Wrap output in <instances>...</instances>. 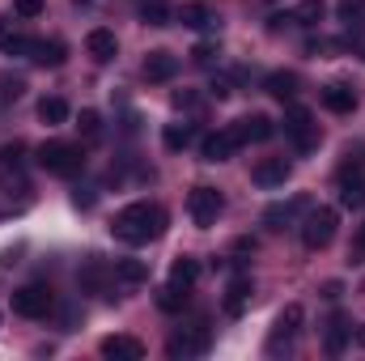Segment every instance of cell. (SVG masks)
Wrapping results in <instances>:
<instances>
[{"label":"cell","instance_id":"1","mask_svg":"<svg viewBox=\"0 0 365 361\" xmlns=\"http://www.w3.org/2000/svg\"><path fill=\"white\" fill-rule=\"evenodd\" d=\"M110 234H115L119 243H128V247L153 243V238L166 234V208H162V204H145V200H140V204H128V208L115 213Z\"/></svg>","mask_w":365,"mask_h":361},{"label":"cell","instance_id":"2","mask_svg":"<svg viewBox=\"0 0 365 361\" xmlns=\"http://www.w3.org/2000/svg\"><path fill=\"white\" fill-rule=\"evenodd\" d=\"M34 158H38V166L47 175H60V179H73V175L86 171V149L68 145V141H47V145H38Z\"/></svg>","mask_w":365,"mask_h":361},{"label":"cell","instance_id":"3","mask_svg":"<svg viewBox=\"0 0 365 361\" xmlns=\"http://www.w3.org/2000/svg\"><path fill=\"white\" fill-rule=\"evenodd\" d=\"M336 225H340V213H336V208H327V204L310 208L306 221H302V247H306V251H323V247H331Z\"/></svg>","mask_w":365,"mask_h":361},{"label":"cell","instance_id":"4","mask_svg":"<svg viewBox=\"0 0 365 361\" xmlns=\"http://www.w3.org/2000/svg\"><path fill=\"white\" fill-rule=\"evenodd\" d=\"M51 310H56V293L47 285H26L13 293V315L21 319H47Z\"/></svg>","mask_w":365,"mask_h":361},{"label":"cell","instance_id":"5","mask_svg":"<svg viewBox=\"0 0 365 361\" xmlns=\"http://www.w3.org/2000/svg\"><path fill=\"white\" fill-rule=\"evenodd\" d=\"M221 208H225V200H221L217 187H191V195H187V213H191V221H195L200 230L217 225Z\"/></svg>","mask_w":365,"mask_h":361},{"label":"cell","instance_id":"6","mask_svg":"<svg viewBox=\"0 0 365 361\" xmlns=\"http://www.w3.org/2000/svg\"><path fill=\"white\" fill-rule=\"evenodd\" d=\"M302 323H306V310H302V302H289V306L276 315V327H272V340H268V353H280V349H289V345L297 340Z\"/></svg>","mask_w":365,"mask_h":361},{"label":"cell","instance_id":"7","mask_svg":"<svg viewBox=\"0 0 365 361\" xmlns=\"http://www.w3.org/2000/svg\"><path fill=\"white\" fill-rule=\"evenodd\" d=\"M284 132L293 136V145H297L302 153H310V149L319 145V128H314V119H310L306 106H289V111H284Z\"/></svg>","mask_w":365,"mask_h":361},{"label":"cell","instance_id":"8","mask_svg":"<svg viewBox=\"0 0 365 361\" xmlns=\"http://www.w3.org/2000/svg\"><path fill=\"white\" fill-rule=\"evenodd\" d=\"M238 145H247V141H242V132H238V128L230 123V128H221V132H212V136H204V145H200V153H204V162H230Z\"/></svg>","mask_w":365,"mask_h":361},{"label":"cell","instance_id":"9","mask_svg":"<svg viewBox=\"0 0 365 361\" xmlns=\"http://www.w3.org/2000/svg\"><path fill=\"white\" fill-rule=\"evenodd\" d=\"M166 353H170V357H200V353H208V327H204V323H195L191 332L170 336Z\"/></svg>","mask_w":365,"mask_h":361},{"label":"cell","instance_id":"10","mask_svg":"<svg viewBox=\"0 0 365 361\" xmlns=\"http://www.w3.org/2000/svg\"><path fill=\"white\" fill-rule=\"evenodd\" d=\"M340 204L361 208L365 204V171L361 166H340Z\"/></svg>","mask_w":365,"mask_h":361},{"label":"cell","instance_id":"11","mask_svg":"<svg viewBox=\"0 0 365 361\" xmlns=\"http://www.w3.org/2000/svg\"><path fill=\"white\" fill-rule=\"evenodd\" d=\"M98 353L110 361H140L145 357V345L136 340V336H106L102 345H98Z\"/></svg>","mask_w":365,"mask_h":361},{"label":"cell","instance_id":"12","mask_svg":"<svg viewBox=\"0 0 365 361\" xmlns=\"http://www.w3.org/2000/svg\"><path fill=\"white\" fill-rule=\"evenodd\" d=\"M106 280H110V268H106L98 255H90V260L81 264V272H77L81 293H106Z\"/></svg>","mask_w":365,"mask_h":361},{"label":"cell","instance_id":"13","mask_svg":"<svg viewBox=\"0 0 365 361\" xmlns=\"http://www.w3.org/2000/svg\"><path fill=\"white\" fill-rule=\"evenodd\" d=\"M179 73V56L170 51H149L145 56V81H170Z\"/></svg>","mask_w":365,"mask_h":361},{"label":"cell","instance_id":"14","mask_svg":"<svg viewBox=\"0 0 365 361\" xmlns=\"http://www.w3.org/2000/svg\"><path fill=\"white\" fill-rule=\"evenodd\" d=\"M86 51H90L93 64H110V60L119 56V43H115V34H110V30H90Z\"/></svg>","mask_w":365,"mask_h":361},{"label":"cell","instance_id":"15","mask_svg":"<svg viewBox=\"0 0 365 361\" xmlns=\"http://www.w3.org/2000/svg\"><path fill=\"white\" fill-rule=\"evenodd\" d=\"M251 293H255L251 276H234V280H230V289H225V315H234V319H238V315L247 310Z\"/></svg>","mask_w":365,"mask_h":361},{"label":"cell","instance_id":"16","mask_svg":"<svg viewBox=\"0 0 365 361\" xmlns=\"http://www.w3.org/2000/svg\"><path fill=\"white\" fill-rule=\"evenodd\" d=\"M323 106L331 111V115H353L357 111V93L349 90V86H323Z\"/></svg>","mask_w":365,"mask_h":361},{"label":"cell","instance_id":"17","mask_svg":"<svg viewBox=\"0 0 365 361\" xmlns=\"http://www.w3.org/2000/svg\"><path fill=\"white\" fill-rule=\"evenodd\" d=\"M251 179L259 183V187H284V179H289V162H284V158H264V162L251 171Z\"/></svg>","mask_w":365,"mask_h":361},{"label":"cell","instance_id":"18","mask_svg":"<svg viewBox=\"0 0 365 361\" xmlns=\"http://www.w3.org/2000/svg\"><path fill=\"white\" fill-rule=\"evenodd\" d=\"M64 56H68V47L60 43V39H34V51H30V60L34 64H43V68H60L64 64Z\"/></svg>","mask_w":365,"mask_h":361},{"label":"cell","instance_id":"19","mask_svg":"<svg viewBox=\"0 0 365 361\" xmlns=\"http://www.w3.org/2000/svg\"><path fill=\"white\" fill-rule=\"evenodd\" d=\"M302 208H306V195H293L289 204H272V208L264 213V221H268L272 230H284V225H289V221H293V217H297Z\"/></svg>","mask_w":365,"mask_h":361},{"label":"cell","instance_id":"20","mask_svg":"<svg viewBox=\"0 0 365 361\" xmlns=\"http://www.w3.org/2000/svg\"><path fill=\"white\" fill-rule=\"evenodd\" d=\"M234 128L242 132V141H268V136L276 132V123L268 119V115H247V119H238Z\"/></svg>","mask_w":365,"mask_h":361},{"label":"cell","instance_id":"21","mask_svg":"<svg viewBox=\"0 0 365 361\" xmlns=\"http://www.w3.org/2000/svg\"><path fill=\"white\" fill-rule=\"evenodd\" d=\"M38 119H43L47 128L68 123V102H64V98H56V93H51V98H43V102H38Z\"/></svg>","mask_w":365,"mask_h":361},{"label":"cell","instance_id":"22","mask_svg":"<svg viewBox=\"0 0 365 361\" xmlns=\"http://www.w3.org/2000/svg\"><path fill=\"white\" fill-rule=\"evenodd\" d=\"M349 336H353L349 319H344V315H336V319L327 323V353H331V357H340V353H344V345H349Z\"/></svg>","mask_w":365,"mask_h":361},{"label":"cell","instance_id":"23","mask_svg":"<svg viewBox=\"0 0 365 361\" xmlns=\"http://www.w3.org/2000/svg\"><path fill=\"white\" fill-rule=\"evenodd\" d=\"M327 17V0H302L297 9H293V21L297 26H319Z\"/></svg>","mask_w":365,"mask_h":361},{"label":"cell","instance_id":"24","mask_svg":"<svg viewBox=\"0 0 365 361\" xmlns=\"http://www.w3.org/2000/svg\"><path fill=\"white\" fill-rule=\"evenodd\" d=\"M170 280H175V285H187V289H191V285L200 280V260H191V255H179V260L170 264Z\"/></svg>","mask_w":365,"mask_h":361},{"label":"cell","instance_id":"25","mask_svg":"<svg viewBox=\"0 0 365 361\" xmlns=\"http://www.w3.org/2000/svg\"><path fill=\"white\" fill-rule=\"evenodd\" d=\"M179 21H182V26H191V30H204V26H212V9H208V4H200V0H195V4H182Z\"/></svg>","mask_w":365,"mask_h":361},{"label":"cell","instance_id":"26","mask_svg":"<svg viewBox=\"0 0 365 361\" xmlns=\"http://www.w3.org/2000/svg\"><path fill=\"white\" fill-rule=\"evenodd\" d=\"M158 306H162L166 315H179L182 306H187V285H175V280H170V285L158 293Z\"/></svg>","mask_w":365,"mask_h":361},{"label":"cell","instance_id":"27","mask_svg":"<svg viewBox=\"0 0 365 361\" xmlns=\"http://www.w3.org/2000/svg\"><path fill=\"white\" fill-rule=\"evenodd\" d=\"M264 90L272 93V98H280V102H289V98L297 93V77H293V73H272V77L264 81Z\"/></svg>","mask_w":365,"mask_h":361},{"label":"cell","instance_id":"28","mask_svg":"<svg viewBox=\"0 0 365 361\" xmlns=\"http://www.w3.org/2000/svg\"><path fill=\"white\" fill-rule=\"evenodd\" d=\"M162 145H166L170 153L187 149V145H191V128H187V123H166V128H162Z\"/></svg>","mask_w":365,"mask_h":361},{"label":"cell","instance_id":"29","mask_svg":"<svg viewBox=\"0 0 365 361\" xmlns=\"http://www.w3.org/2000/svg\"><path fill=\"white\" fill-rule=\"evenodd\" d=\"M115 276H119L123 285H140V280H149V264H140V260H119V264H115Z\"/></svg>","mask_w":365,"mask_h":361},{"label":"cell","instance_id":"30","mask_svg":"<svg viewBox=\"0 0 365 361\" xmlns=\"http://www.w3.org/2000/svg\"><path fill=\"white\" fill-rule=\"evenodd\" d=\"M140 17H145L149 26H166L175 13H170V4H166V0H145V4H140Z\"/></svg>","mask_w":365,"mask_h":361},{"label":"cell","instance_id":"31","mask_svg":"<svg viewBox=\"0 0 365 361\" xmlns=\"http://www.w3.org/2000/svg\"><path fill=\"white\" fill-rule=\"evenodd\" d=\"M0 47H4L9 56H30V51H34V39H26V34H4Z\"/></svg>","mask_w":365,"mask_h":361},{"label":"cell","instance_id":"32","mask_svg":"<svg viewBox=\"0 0 365 361\" xmlns=\"http://www.w3.org/2000/svg\"><path fill=\"white\" fill-rule=\"evenodd\" d=\"M77 128H81V136H86V141H98V136H102V119H98V111H81Z\"/></svg>","mask_w":365,"mask_h":361},{"label":"cell","instance_id":"33","mask_svg":"<svg viewBox=\"0 0 365 361\" xmlns=\"http://www.w3.org/2000/svg\"><path fill=\"white\" fill-rule=\"evenodd\" d=\"M365 13V0H340V21L344 26H357Z\"/></svg>","mask_w":365,"mask_h":361},{"label":"cell","instance_id":"34","mask_svg":"<svg viewBox=\"0 0 365 361\" xmlns=\"http://www.w3.org/2000/svg\"><path fill=\"white\" fill-rule=\"evenodd\" d=\"M47 9V0H13V13L17 17H38Z\"/></svg>","mask_w":365,"mask_h":361},{"label":"cell","instance_id":"35","mask_svg":"<svg viewBox=\"0 0 365 361\" xmlns=\"http://www.w3.org/2000/svg\"><path fill=\"white\" fill-rule=\"evenodd\" d=\"M217 56H221V51H217V47H212V43H200V47H195V51H191V60H195V64H212V60H217Z\"/></svg>","mask_w":365,"mask_h":361},{"label":"cell","instance_id":"36","mask_svg":"<svg viewBox=\"0 0 365 361\" xmlns=\"http://www.w3.org/2000/svg\"><path fill=\"white\" fill-rule=\"evenodd\" d=\"M175 106H179V111H195V106H200V93L179 90V93H175Z\"/></svg>","mask_w":365,"mask_h":361},{"label":"cell","instance_id":"37","mask_svg":"<svg viewBox=\"0 0 365 361\" xmlns=\"http://www.w3.org/2000/svg\"><path fill=\"white\" fill-rule=\"evenodd\" d=\"M289 21H293V13H272V17H268V30H284V26H289Z\"/></svg>","mask_w":365,"mask_h":361},{"label":"cell","instance_id":"38","mask_svg":"<svg viewBox=\"0 0 365 361\" xmlns=\"http://www.w3.org/2000/svg\"><path fill=\"white\" fill-rule=\"evenodd\" d=\"M0 90H4V98H17V93L26 90V86H21V81L13 77V81H0Z\"/></svg>","mask_w":365,"mask_h":361},{"label":"cell","instance_id":"39","mask_svg":"<svg viewBox=\"0 0 365 361\" xmlns=\"http://www.w3.org/2000/svg\"><path fill=\"white\" fill-rule=\"evenodd\" d=\"M353 247H357V251H361V255H365V225H361V230H357V243H353Z\"/></svg>","mask_w":365,"mask_h":361},{"label":"cell","instance_id":"40","mask_svg":"<svg viewBox=\"0 0 365 361\" xmlns=\"http://www.w3.org/2000/svg\"><path fill=\"white\" fill-rule=\"evenodd\" d=\"M0 39H4V17H0Z\"/></svg>","mask_w":365,"mask_h":361},{"label":"cell","instance_id":"41","mask_svg":"<svg viewBox=\"0 0 365 361\" xmlns=\"http://www.w3.org/2000/svg\"><path fill=\"white\" fill-rule=\"evenodd\" d=\"M357 340H361V345H365V332H361V336H357Z\"/></svg>","mask_w":365,"mask_h":361},{"label":"cell","instance_id":"42","mask_svg":"<svg viewBox=\"0 0 365 361\" xmlns=\"http://www.w3.org/2000/svg\"><path fill=\"white\" fill-rule=\"evenodd\" d=\"M361 293H365V285H361Z\"/></svg>","mask_w":365,"mask_h":361}]
</instances>
